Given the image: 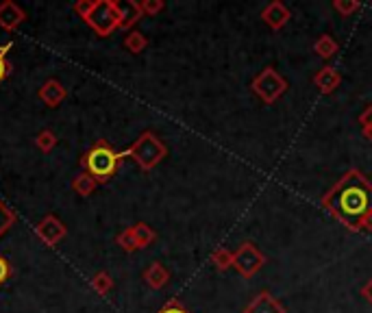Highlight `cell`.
<instances>
[{
  "label": "cell",
  "mask_w": 372,
  "mask_h": 313,
  "mask_svg": "<svg viewBox=\"0 0 372 313\" xmlns=\"http://www.w3.org/2000/svg\"><path fill=\"white\" fill-rule=\"evenodd\" d=\"M324 212L349 231H361V224L372 216V181L359 168L349 170L320 198Z\"/></svg>",
  "instance_id": "1"
},
{
  "label": "cell",
  "mask_w": 372,
  "mask_h": 313,
  "mask_svg": "<svg viewBox=\"0 0 372 313\" xmlns=\"http://www.w3.org/2000/svg\"><path fill=\"white\" fill-rule=\"evenodd\" d=\"M124 159H126V155L116 150L107 139H98L89 150L83 153L79 163H81L83 172H87L98 185H105L118 174Z\"/></svg>",
  "instance_id": "2"
},
{
  "label": "cell",
  "mask_w": 372,
  "mask_h": 313,
  "mask_svg": "<svg viewBox=\"0 0 372 313\" xmlns=\"http://www.w3.org/2000/svg\"><path fill=\"white\" fill-rule=\"evenodd\" d=\"M75 13L98 38H109L118 28L116 0H79V3H75Z\"/></svg>",
  "instance_id": "3"
},
{
  "label": "cell",
  "mask_w": 372,
  "mask_h": 313,
  "mask_svg": "<svg viewBox=\"0 0 372 313\" xmlns=\"http://www.w3.org/2000/svg\"><path fill=\"white\" fill-rule=\"evenodd\" d=\"M124 155L128 159H133L138 163L140 170L151 172L155 170L165 157H168V146L163 144V139L155 133V131H144L140 133V137L124 150Z\"/></svg>",
  "instance_id": "4"
},
{
  "label": "cell",
  "mask_w": 372,
  "mask_h": 313,
  "mask_svg": "<svg viewBox=\"0 0 372 313\" xmlns=\"http://www.w3.org/2000/svg\"><path fill=\"white\" fill-rule=\"evenodd\" d=\"M290 89V83L285 77H281L273 65L263 67L261 72L251 81V92L266 104H275L285 92Z\"/></svg>",
  "instance_id": "5"
},
{
  "label": "cell",
  "mask_w": 372,
  "mask_h": 313,
  "mask_svg": "<svg viewBox=\"0 0 372 313\" xmlns=\"http://www.w3.org/2000/svg\"><path fill=\"white\" fill-rule=\"evenodd\" d=\"M266 255L255 246L253 241H244L233 253V268L238 270L244 278H253L263 265H266Z\"/></svg>",
  "instance_id": "6"
},
{
  "label": "cell",
  "mask_w": 372,
  "mask_h": 313,
  "mask_svg": "<svg viewBox=\"0 0 372 313\" xmlns=\"http://www.w3.org/2000/svg\"><path fill=\"white\" fill-rule=\"evenodd\" d=\"M35 235L46 243V246H57V243L67 235V226L55 214H48L35 224Z\"/></svg>",
  "instance_id": "7"
},
{
  "label": "cell",
  "mask_w": 372,
  "mask_h": 313,
  "mask_svg": "<svg viewBox=\"0 0 372 313\" xmlns=\"http://www.w3.org/2000/svg\"><path fill=\"white\" fill-rule=\"evenodd\" d=\"M116 11H118V28L122 31H133V26L144 18L138 0H116Z\"/></svg>",
  "instance_id": "8"
},
{
  "label": "cell",
  "mask_w": 372,
  "mask_h": 313,
  "mask_svg": "<svg viewBox=\"0 0 372 313\" xmlns=\"http://www.w3.org/2000/svg\"><path fill=\"white\" fill-rule=\"evenodd\" d=\"M24 22H26V11L18 3H13V0L0 3V28L7 33H16Z\"/></svg>",
  "instance_id": "9"
},
{
  "label": "cell",
  "mask_w": 372,
  "mask_h": 313,
  "mask_svg": "<svg viewBox=\"0 0 372 313\" xmlns=\"http://www.w3.org/2000/svg\"><path fill=\"white\" fill-rule=\"evenodd\" d=\"M292 18V11L281 3V0H273L270 5H266L261 9V20L268 28H273V31H281Z\"/></svg>",
  "instance_id": "10"
},
{
  "label": "cell",
  "mask_w": 372,
  "mask_h": 313,
  "mask_svg": "<svg viewBox=\"0 0 372 313\" xmlns=\"http://www.w3.org/2000/svg\"><path fill=\"white\" fill-rule=\"evenodd\" d=\"M242 313H288V309H285V304L277 296H273L270 292H259L244 307Z\"/></svg>",
  "instance_id": "11"
},
{
  "label": "cell",
  "mask_w": 372,
  "mask_h": 313,
  "mask_svg": "<svg viewBox=\"0 0 372 313\" xmlns=\"http://www.w3.org/2000/svg\"><path fill=\"white\" fill-rule=\"evenodd\" d=\"M314 85H316V89L320 92V94H324V96H329V94H333L337 87H340V83H342V75L337 72V67H333V65H324V67H320L318 72L314 75Z\"/></svg>",
  "instance_id": "12"
},
{
  "label": "cell",
  "mask_w": 372,
  "mask_h": 313,
  "mask_svg": "<svg viewBox=\"0 0 372 313\" xmlns=\"http://www.w3.org/2000/svg\"><path fill=\"white\" fill-rule=\"evenodd\" d=\"M38 96H40V100L46 104V107L55 109V107H59V104L65 100L67 89H65V85H63L61 81H57V79H48V81H44V85L40 87Z\"/></svg>",
  "instance_id": "13"
},
{
  "label": "cell",
  "mask_w": 372,
  "mask_h": 313,
  "mask_svg": "<svg viewBox=\"0 0 372 313\" xmlns=\"http://www.w3.org/2000/svg\"><path fill=\"white\" fill-rule=\"evenodd\" d=\"M142 278H144V283H146L151 290H163L168 283H170V270H168V268H165L163 263H159V261H153V263L144 270Z\"/></svg>",
  "instance_id": "14"
},
{
  "label": "cell",
  "mask_w": 372,
  "mask_h": 313,
  "mask_svg": "<svg viewBox=\"0 0 372 313\" xmlns=\"http://www.w3.org/2000/svg\"><path fill=\"white\" fill-rule=\"evenodd\" d=\"M337 50H340V44H337V42L333 40V35H329V33L320 35V38L314 42V53H316L320 59H324V61L333 59V57L337 55Z\"/></svg>",
  "instance_id": "15"
},
{
  "label": "cell",
  "mask_w": 372,
  "mask_h": 313,
  "mask_svg": "<svg viewBox=\"0 0 372 313\" xmlns=\"http://www.w3.org/2000/svg\"><path fill=\"white\" fill-rule=\"evenodd\" d=\"M133 235H135V241H138V251H144L148 248L151 243H155L157 239V233L153 226H148L146 222H138V224H133Z\"/></svg>",
  "instance_id": "16"
},
{
  "label": "cell",
  "mask_w": 372,
  "mask_h": 313,
  "mask_svg": "<svg viewBox=\"0 0 372 313\" xmlns=\"http://www.w3.org/2000/svg\"><path fill=\"white\" fill-rule=\"evenodd\" d=\"M124 48L131 55H142L148 48V38L140 31H128L126 38H124Z\"/></svg>",
  "instance_id": "17"
},
{
  "label": "cell",
  "mask_w": 372,
  "mask_h": 313,
  "mask_svg": "<svg viewBox=\"0 0 372 313\" xmlns=\"http://www.w3.org/2000/svg\"><path fill=\"white\" fill-rule=\"evenodd\" d=\"M96 187H98V183L89 177L87 172H81V174H77V177L72 179V190H75L79 196H83V198L92 196V194L96 192Z\"/></svg>",
  "instance_id": "18"
},
{
  "label": "cell",
  "mask_w": 372,
  "mask_h": 313,
  "mask_svg": "<svg viewBox=\"0 0 372 313\" xmlns=\"http://www.w3.org/2000/svg\"><path fill=\"white\" fill-rule=\"evenodd\" d=\"M16 220H18L16 212H13V209L3 198H0V239H3L13 229Z\"/></svg>",
  "instance_id": "19"
},
{
  "label": "cell",
  "mask_w": 372,
  "mask_h": 313,
  "mask_svg": "<svg viewBox=\"0 0 372 313\" xmlns=\"http://www.w3.org/2000/svg\"><path fill=\"white\" fill-rule=\"evenodd\" d=\"M92 290L98 294V296H107L111 290H114V278H111V274L109 272H98V274H94V278H92Z\"/></svg>",
  "instance_id": "20"
},
{
  "label": "cell",
  "mask_w": 372,
  "mask_h": 313,
  "mask_svg": "<svg viewBox=\"0 0 372 313\" xmlns=\"http://www.w3.org/2000/svg\"><path fill=\"white\" fill-rule=\"evenodd\" d=\"M35 146H38V150H42V153H50V150H55V146H57V133L55 131H50V128H44V131H40L38 135H35Z\"/></svg>",
  "instance_id": "21"
},
{
  "label": "cell",
  "mask_w": 372,
  "mask_h": 313,
  "mask_svg": "<svg viewBox=\"0 0 372 313\" xmlns=\"http://www.w3.org/2000/svg\"><path fill=\"white\" fill-rule=\"evenodd\" d=\"M212 265L218 270V272H226L229 268H233V253L224 246L216 248L212 253Z\"/></svg>",
  "instance_id": "22"
},
{
  "label": "cell",
  "mask_w": 372,
  "mask_h": 313,
  "mask_svg": "<svg viewBox=\"0 0 372 313\" xmlns=\"http://www.w3.org/2000/svg\"><path fill=\"white\" fill-rule=\"evenodd\" d=\"M333 9L337 11V16L351 18L361 9V3H357V0H333Z\"/></svg>",
  "instance_id": "23"
},
{
  "label": "cell",
  "mask_w": 372,
  "mask_h": 313,
  "mask_svg": "<svg viewBox=\"0 0 372 313\" xmlns=\"http://www.w3.org/2000/svg\"><path fill=\"white\" fill-rule=\"evenodd\" d=\"M116 243L124 251V253H135L138 251V241H135V235H133V229H124L122 233H118L116 237Z\"/></svg>",
  "instance_id": "24"
},
{
  "label": "cell",
  "mask_w": 372,
  "mask_h": 313,
  "mask_svg": "<svg viewBox=\"0 0 372 313\" xmlns=\"http://www.w3.org/2000/svg\"><path fill=\"white\" fill-rule=\"evenodd\" d=\"M13 48V44L9 42V44H0V83H3L11 72H13V65H11V61L7 59V53Z\"/></svg>",
  "instance_id": "25"
},
{
  "label": "cell",
  "mask_w": 372,
  "mask_h": 313,
  "mask_svg": "<svg viewBox=\"0 0 372 313\" xmlns=\"http://www.w3.org/2000/svg\"><path fill=\"white\" fill-rule=\"evenodd\" d=\"M140 7H142V13L153 18L157 13H161L165 9V3L163 0H140Z\"/></svg>",
  "instance_id": "26"
},
{
  "label": "cell",
  "mask_w": 372,
  "mask_h": 313,
  "mask_svg": "<svg viewBox=\"0 0 372 313\" xmlns=\"http://www.w3.org/2000/svg\"><path fill=\"white\" fill-rule=\"evenodd\" d=\"M157 313H192L179 298H170Z\"/></svg>",
  "instance_id": "27"
},
{
  "label": "cell",
  "mask_w": 372,
  "mask_h": 313,
  "mask_svg": "<svg viewBox=\"0 0 372 313\" xmlns=\"http://www.w3.org/2000/svg\"><path fill=\"white\" fill-rule=\"evenodd\" d=\"M11 274H13V265H11V261H9L5 255H0V287H3V285L9 281Z\"/></svg>",
  "instance_id": "28"
},
{
  "label": "cell",
  "mask_w": 372,
  "mask_h": 313,
  "mask_svg": "<svg viewBox=\"0 0 372 313\" xmlns=\"http://www.w3.org/2000/svg\"><path fill=\"white\" fill-rule=\"evenodd\" d=\"M357 122H359V126L361 128H368V126H372V104H368V107L359 114V118H357Z\"/></svg>",
  "instance_id": "29"
},
{
  "label": "cell",
  "mask_w": 372,
  "mask_h": 313,
  "mask_svg": "<svg viewBox=\"0 0 372 313\" xmlns=\"http://www.w3.org/2000/svg\"><path fill=\"white\" fill-rule=\"evenodd\" d=\"M359 296L368 302V304H372V278H368V281L361 285V290H359Z\"/></svg>",
  "instance_id": "30"
},
{
  "label": "cell",
  "mask_w": 372,
  "mask_h": 313,
  "mask_svg": "<svg viewBox=\"0 0 372 313\" xmlns=\"http://www.w3.org/2000/svg\"><path fill=\"white\" fill-rule=\"evenodd\" d=\"M361 231H363V233H372V216H368V218L363 220V224H361Z\"/></svg>",
  "instance_id": "31"
},
{
  "label": "cell",
  "mask_w": 372,
  "mask_h": 313,
  "mask_svg": "<svg viewBox=\"0 0 372 313\" xmlns=\"http://www.w3.org/2000/svg\"><path fill=\"white\" fill-rule=\"evenodd\" d=\"M361 133H363V137L368 139V142L372 144V126H368V128H361Z\"/></svg>",
  "instance_id": "32"
}]
</instances>
